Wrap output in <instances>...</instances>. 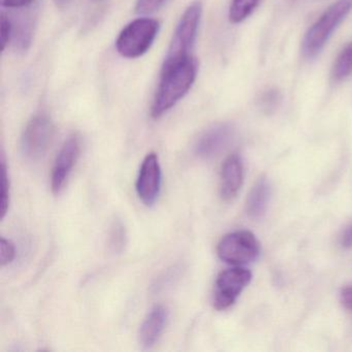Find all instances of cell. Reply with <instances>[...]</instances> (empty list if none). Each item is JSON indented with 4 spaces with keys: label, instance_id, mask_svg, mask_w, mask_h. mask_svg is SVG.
<instances>
[{
    "label": "cell",
    "instance_id": "obj_1",
    "mask_svg": "<svg viewBox=\"0 0 352 352\" xmlns=\"http://www.w3.org/2000/svg\"><path fill=\"white\" fill-rule=\"evenodd\" d=\"M199 63L190 57L170 69H162V79L151 107V116L160 118L176 106L192 87L197 79Z\"/></svg>",
    "mask_w": 352,
    "mask_h": 352
},
{
    "label": "cell",
    "instance_id": "obj_2",
    "mask_svg": "<svg viewBox=\"0 0 352 352\" xmlns=\"http://www.w3.org/2000/svg\"><path fill=\"white\" fill-rule=\"evenodd\" d=\"M351 11L352 0H338L327 8L305 34L302 55L308 59L316 57Z\"/></svg>",
    "mask_w": 352,
    "mask_h": 352
},
{
    "label": "cell",
    "instance_id": "obj_3",
    "mask_svg": "<svg viewBox=\"0 0 352 352\" xmlns=\"http://www.w3.org/2000/svg\"><path fill=\"white\" fill-rule=\"evenodd\" d=\"M201 14H203V7L199 1L193 3L185 10L175 30L162 69H170L192 57L191 51L197 41Z\"/></svg>",
    "mask_w": 352,
    "mask_h": 352
},
{
    "label": "cell",
    "instance_id": "obj_4",
    "mask_svg": "<svg viewBox=\"0 0 352 352\" xmlns=\"http://www.w3.org/2000/svg\"><path fill=\"white\" fill-rule=\"evenodd\" d=\"M160 32V22L139 18L127 24L116 41V49L124 58L135 59L149 51Z\"/></svg>",
    "mask_w": 352,
    "mask_h": 352
},
{
    "label": "cell",
    "instance_id": "obj_5",
    "mask_svg": "<svg viewBox=\"0 0 352 352\" xmlns=\"http://www.w3.org/2000/svg\"><path fill=\"white\" fill-rule=\"evenodd\" d=\"M218 256L224 263L243 265L252 263L261 253V245L253 232L236 230L226 234L217 247Z\"/></svg>",
    "mask_w": 352,
    "mask_h": 352
},
{
    "label": "cell",
    "instance_id": "obj_6",
    "mask_svg": "<svg viewBox=\"0 0 352 352\" xmlns=\"http://www.w3.org/2000/svg\"><path fill=\"white\" fill-rule=\"evenodd\" d=\"M54 124L46 113L34 115L26 124L21 138V150L28 160H38L47 153L53 138Z\"/></svg>",
    "mask_w": 352,
    "mask_h": 352
},
{
    "label": "cell",
    "instance_id": "obj_7",
    "mask_svg": "<svg viewBox=\"0 0 352 352\" xmlns=\"http://www.w3.org/2000/svg\"><path fill=\"white\" fill-rule=\"evenodd\" d=\"M252 279V274L244 267L226 270L218 276L214 288L213 305L222 311L230 308L236 302L243 290Z\"/></svg>",
    "mask_w": 352,
    "mask_h": 352
},
{
    "label": "cell",
    "instance_id": "obj_8",
    "mask_svg": "<svg viewBox=\"0 0 352 352\" xmlns=\"http://www.w3.org/2000/svg\"><path fill=\"white\" fill-rule=\"evenodd\" d=\"M81 153V139L73 135L65 142L52 168L51 188L55 195H58L67 184L74 166L77 164Z\"/></svg>",
    "mask_w": 352,
    "mask_h": 352
},
{
    "label": "cell",
    "instance_id": "obj_9",
    "mask_svg": "<svg viewBox=\"0 0 352 352\" xmlns=\"http://www.w3.org/2000/svg\"><path fill=\"white\" fill-rule=\"evenodd\" d=\"M162 187V168L155 153H150L142 162L137 180V192L146 206H152L157 199Z\"/></svg>",
    "mask_w": 352,
    "mask_h": 352
},
{
    "label": "cell",
    "instance_id": "obj_10",
    "mask_svg": "<svg viewBox=\"0 0 352 352\" xmlns=\"http://www.w3.org/2000/svg\"><path fill=\"white\" fill-rule=\"evenodd\" d=\"M234 135V129L230 123H217L199 138L195 144V153L199 157H214L228 147Z\"/></svg>",
    "mask_w": 352,
    "mask_h": 352
},
{
    "label": "cell",
    "instance_id": "obj_11",
    "mask_svg": "<svg viewBox=\"0 0 352 352\" xmlns=\"http://www.w3.org/2000/svg\"><path fill=\"white\" fill-rule=\"evenodd\" d=\"M244 182V166L239 154L228 156L222 164L220 174V197L230 201L239 195Z\"/></svg>",
    "mask_w": 352,
    "mask_h": 352
},
{
    "label": "cell",
    "instance_id": "obj_12",
    "mask_svg": "<svg viewBox=\"0 0 352 352\" xmlns=\"http://www.w3.org/2000/svg\"><path fill=\"white\" fill-rule=\"evenodd\" d=\"M168 319V311L166 307H154L145 320L142 323L139 333V342L145 349L153 347L164 333Z\"/></svg>",
    "mask_w": 352,
    "mask_h": 352
},
{
    "label": "cell",
    "instance_id": "obj_13",
    "mask_svg": "<svg viewBox=\"0 0 352 352\" xmlns=\"http://www.w3.org/2000/svg\"><path fill=\"white\" fill-rule=\"evenodd\" d=\"M272 187L267 177L261 176L249 192L246 201L247 214L253 219L263 217L269 207Z\"/></svg>",
    "mask_w": 352,
    "mask_h": 352
},
{
    "label": "cell",
    "instance_id": "obj_14",
    "mask_svg": "<svg viewBox=\"0 0 352 352\" xmlns=\"http://www.w3.org/2000/svg\"><path fill=\"white\" fill-rule=\"evenodd\" d=\"M13 25V36L12 42H14L16 48L21 51L28 50L32 44V20L28 16H21L17 21L11 19Z\"/></svg>",
    "mask_w": 352,
    "mask_h": 352
},
{
    "label": "cell",
    "instance_id": "obj_15",
    "mask_svg": "<svg viewBox=\"0 0 352 352\" xmlns=\"http://www.w3.org/2000/svg\"><path fill=\"white\" fill-rule=\"evenodd\" d=\"M352 75V42L346 45L338 55L333 69L331 79L333 82H342Z\"/></svg>",
    "mask_w": 352,
    "mask_h": 352
},
{
    "label": "cell",
    "instance_id": "obj_16",
    "mask_svg": "<svg viewBox=\"0 0 352 352\" xmlns=\"http://www.w3.org/2000/svg\"><path fill=\"white\" fill-rule=\"evenodd\" d=\"M261 0H232L228 19L232 24H239L246 20L256 9Z\"/></svg>",
    "mask_w": 352,
    "mask_h": 352
},
{
    "label": "cell",
    "instance_id": "obj_17",
    "mask_svg": "<svg viewBox=\"0 0 352 352\" xmlns=\"http://www.w3.org/2000/svg\"><path fill=\"white\" fill-rule=\"evenodd\" d=\"M126 244V230L120 220H115L109 232V246L114 252H121Z\"/></svg>",
    "mask_w": 352,
    "mask_h": 352
},
{
    "label": "cell",
    "instance_id": "obj_18",
    "mask_svg": "<svg viewBox=\"0 0 352 352\" xmlns=\"http://www.w3.org/2000/svg\"><path fill=\"white\" fill-rule=\"evenodd\" d=\"M10 206V180L8 174L5 155H1V199H0V214L1 219L7 215Z\"/></svg>",
    "mask_w": 352,
    "mask_h": 352
},
{
    "label": "cell",
    "instance_id": "obj_19",
    "mask_svg": "<svg viewBox=\"0 0 352 352\" xmlns=\"http://www.w3.org/2000/svg\"><path fill=\"white\" fill-rule=\"evenodd\" d=\"M13 36V25H12L11 18L6 14H1L0 18V45L1 51H5L8 45L12 42Z\"/></svg>",
    "mask_w": 352,
    "mask_h": 352
},
{
    "label": "cell",
    "instance_id": "obj_20",
    "mask_svg": "<svg viewBox=\"0 0 352 352\" xmlns=\"http://www.w3.org/2000/svg\"><path fill=\"white\" fill-rule=\"evenodd\" d=\"M16 249L13 243L7 239L0 240V263L1 265H10L15 259Z\"/></svg>",
    "mask_w": 352,
    "mask_h": 352
},
{
    "label": "cell",
    "instance_id": "obj_21",
    "mask_svg": "<svg viewBox=\"0 0 352 352\" xmlns=\"http://www.w3.org/2000/svg\"><path fill=\"white\" fill-rule=\"evenodd\" d=\"M166 0H138L135 12L139 14H151L160 9Z\"/></svg>",
    "mask_w": 352,
    "mask_h": 352
},
{
    "label": "cell",
    "instance_id": "obj_22",
    "mask_svg": "<svg viewBox=\"0 0 352 352\" xmlns=\"http://www.w3.org/2000/svg\"><path fill=\"white\" fill-rule=\"evenodd\" d=\"M280 100V94L277 90H269L265 96H263L261 104L265 107V110H271L277 106Z\"/></svg>",
    "mask_w": 352,
    "mask_h": 352
},
{
    "label": "cell",
    "instance_id": "obj_23",
    "mask_svg": "<svg viewBox=\"0 0 352 352\" xmlns=\"http://www.w3.org/2000/svg\"><path fill=\"white\" fill-rule=\"evenodd\" d=\"M340 244L343 248H352V221L349 222L347 226L344 228L340 236Z\"/></svg>",
    "mask_w": 352,
    "mask_h": 352
},
{
    "label": "cell",
    "instance_id": "obj_24",
    "mask_svg": "<svg viewBox=\"0 0 352 352\" xmlns=\"http://www.w3.org/2000/svg\"><path fill=\"white\" fill-rule=\"evenodd\" d=\"M340 298H341V302L345 309L352 313V284L342 288Z\"/></svg>",
    "mask_w": 352,
    "mask_h": 352
},
{
    "label": "cell",
    "instance_id": "obj_25",
    "mask_svg": "<svg viewBox=\"0 0 352 352\" xmlns=\"http://www.w3.org/2000/svg\"><path fill=\"white\" fill-rule=\"evenodd\" d=\"M1 6L8 9H22L32 5L34 0H0Z\"/></svg>",
    "mask_w": 352,
    "mask_h": 352
},
{
    "label": "cell",
    "instance_id": "obj_26",
    "mask_svg": "<svg viewBox=\"0 0 352 352\" xmlns=\"http://www.w3.org/2000/svg\"><path fill=\"white\" fill-rule=\"evenodd\" d=\"M54 1L59 9H65V8H67L71 5L73 0H54Z\"/></svg>",
    "mask_w": 352,
    "mask_h": 352
},
{
    "label": "cell",
    "instance_id": "obj_27",
    "mask_svg": "<svg viewBox=\"0 0 352 352\" xmlns=\"http://www.w3.org/2000/svg\"><path fill=\"white\" fill-rule=\"evenodd\" d=\"M98 1H100V0H98Z\"/></svg>",
    "mask_w": 352,
    "mask_h": 352
}]
</instances>
